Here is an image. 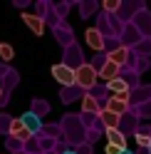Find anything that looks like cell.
<instances>
[{
	"instance_id": "5bb4252c",
	"label": "cell",
	"mask_w": 151,
	"mask_h": 154,
	"mask_svg": "<svg viewBox=\"0 0 151 154\" xmlns=\"http://www.w3.org/2000/svg\"><path fill=\"white\" fill-rule=\"evenodd\" d=\"M0 57H3L5 62H10L13 57H15V50H13V45H7V42H0Z\"/></svg>"
},
{
	"instance_id": "ffe728a7",
	"label": "cell",
	"mask_w": 151,
	"mask_h": 154,
	"mask_svg": "<svg viewBox=\"0 0 151 154\" xmlns=\"http://www.w3.org/2000/svg\"><path fill=\"white\" fill-rule=\"evenodd\" d=\"M149 152H151V147H149Z\"/></svg>"
},
{
	"instance_id": "ba28073f",
	"label": "cell",
	"mask_w": 151,
	"mask_h": 154,
	"mask_svg": "<svg viewBox=\"0 0 151 154\" xmlns=\"http://www.w3.org/2000/svg\"><path fill=\"white\" fill-rule=\"evenodd\" d=\"M97 75L104 77L107 82H111V80H117V77H119V65H114V62H104V65H102V70H97Z\"/></svg>"
},
{
	"instance_id": "3957f363",
	"label": "cell",
	"mask_w": 151,
	"mask_h": 154,
	"mask_svg": "<svg viewBox=\"0 0 151 154\" xmlns=\"http://www.w3.org/2000/svg\"><path fill=\"white\" fill-rule=\"evenodd\" d=\"M84 40H87V45L92 47L94 52H102V50H104V32H102L99 27H89V30L84 32Z\"/></svg>"
},
{
	"instance_id": "7a4b0ae2",
	"label": "cell",
	"mask_w": 151,
	"mask_h": 154,
	"mask_svg": "<svg viewBox=\"0 0 151 154\" xmlns=\"http://www.w3.org/2000/svg\"><path fill=\"white\" fill-rule=\"evenodd\" d=\"M52 77L62 85V87H72V85H74V70L70 65H64V62L52 65Z\"/></svg>"
},
{
	"instance_id": "d6986e66",
	"label": "cell",
	"mask_w": 151,
	"mask_h": 154,
	"mask_svg": "<svg viewBox=\"0 0 151 154\" xmlns=\"http://www.w3.org/2000/svg\"><path fill=\"white\" fill-rule=\"evenodd\" d=\"M0 102H3V90H0Z\"/></svg>"
},
{
	"instance_id": "8fae6325",
	"label": "cell",
	"mask_w": 151,
	"mask_h": 154,
	"mask_svg": "<svg viewBox=\"0 0 151 154\" xmlns=\"http://www.w3.org/2000/svg\"><path fill=\"white\" fill-rule=\"evenodd\" d=\"M107 62H114V65H124L126 62V50H124V47H119V50H114V52H109L107 55Z\"/></svg>"
},
{
	"instance_id": "52a82bcc",
	"label": "cell",
	"mask_w": 151,
	"mask_h": 154,
	"mask_svg": "<svg viewBox=\"0 0 151 154\" xmlns=\"http://www.w3.org/2000/svg\"><path fill=\"white\" fill-rule=\"evenodd\" d=\"M107 139L111 147H119V149H126V137H124V132H119V129H107Z\"/></svg>"
},
{
	"instance_id": "8992f818",
	"label": "cell",
	"mask_w": 151,
	"mask_h": 154,
	"mask_svg": "<svg viewBox=\"0 0 151 154\" xmlns=\"http://www.w3.org/2000/svg\"><path fill=\"white\" fill-rule=\"evenodd\" d=\"M20 119H22L25 129L30 132V134H35V132H40V129H42V122H40V117H37L35 112H25V114H22Z\"/></svg>"
},
{
	"instance_id": "9a60e30c",
	"label": "cell",
	"mask_w": 151,
	"mask_h": 154,
	"mask_svg": "<svg viewBox=\"0 0 151 154\" xmlns=\"http://www.w3.org/2000/svg\"><path fill=\"white\" fill-rule=\"evenodd\" d=\"M136 144H139V147H151V134L149 132H136Z\"/></svg>"
},
{
	"instance_id": "30bf717a",
	"label": "cell",
	"mask_w": 151,
	"mask_h": 154,
	"mask_svg": "<svg viewBox=\"0 0 151 154\" xmlns=\"http://www.w3.org/2000/svg\"><path fill=\"white\" fill-rule=\"evenodd\" d=\"M107 92H114V94H129V85L121 80V77H117V80L107 82Z\"/></svg>"
},
{
	"instance_id": "4fadbf2b",
	"label": "cell",
	"mask_w": 151,
	"mask_h": 154,
	"mask_svg": "<svg viewBox=\"0 0 151 154\" xmlns=\"http://www.w3.org/2000/svg\"><path fill=\"white\" fill-rule=\"evenodd\" d=\"M82 109L84 112H99V102L92 97V94H84V100H82Z\"/></svg>"
},
{
	"instance_id": "ac0fdd59",
	"label": "cell",
	"mask_w": 151,
	"mask_h": 154,
	"mask_svg": "<svg viewBox=\"0 0 151 154\" xmlns=\"http://www.w3.org/2000/svg\"><path fill=\"white\" fill-rule=\"evenodd\" d=\"M62 154H77V152H62Z\"/></svg>"
},
{
	"instance_id": "6da1fadb",
	"label": "cell",
	"mask_w": 151,
	"mask_h": 154,
	"mask_svg": "<svg viewBox=\"0 0 151 154\" xmlns=\"http://www.w3.org/2000/svg\"><path fill=\"white\" fill-rule=\"evenodd\" d=\"M97 67L94 65H89V62H84V65H79L77 70H74V85L77 87H82V90H92L94 87V82H97Z\"/></svg>"
},
{
	"instance_id": "2e32d148",
	"label": "cell",
	"mask_w": 151,
	"mask_h": 154,
	"mask_svg": "<svg viewBox=\"0 0 151 154\" xmlns=\"http://www.w3.org/2000/svg\"><path fill=\"white\" fill-rule=\"evenodd\" d=\"M119 3H117V0H109V3H104V10H109V13H114V10H119Z\"/></svg>"
},
{
	"instance_id": "9c48e42d",
	"label": "cell",
	"mask_w": 151,
	"mask_h": 154,
	"mask_svg": "<svg viewBox=\"0 0 151 154\" xmlns=\"http://www.w3.org/2000/svg\"><path fill=\"white\" fill-rule=\"evenodd\" d=\"M10 134L15 139H20V142H25V139H30V132L25 129V124H22V119H13L10 122Z\"/></svg>"
},
{
	"instance_id": "e0dca14e",
	"label": "cell",
	"mask_w": 151,
	"mask_h": 154,
	"mask_svg": "<svg viewBox=\"0 0 151 154\" xmlns=\"http://www.w3.org/2000/svg\"><path fill=\"white\" fill-rule=\"evenodd\" d=\"M121 154H134V152H129V149H124V152H121Z\"/></svg>"
},
{
	"instance_id": "7c38bea8",
	"label": "cell",
	"mask_w": 151,
	"mask_h": 154,
	"mask_svg": "<svg viewBox=\"0 0 151 154\" xmlns=\"http://www.w3.org/2000/svg\"><path fill=\"white\" fill-rule=\"evenodd\" d=\"M99 117H102V122H104V127H107V129H119V127H117V124H119V114H111V112H102Z\"/></svg>"
},
{
	"instance_id": "277c9868",
	"label": "cell",
	"mask_w": 151,
	"mask_h": 154,
	"mask_svg": "<svg viewBox=\"0 0 151 154\" xmlns=\"http://www.w3.org/2000/svg\"><path fill=\"white\" fill-rule=\"evenodd\" d=\"M126 104H129V94H114V97L107 100L104 112H111V114H119L121 117V112L126 109Z\"/></svg>"
},
{
	"instance_id": "5b68a950",
	"label": "cell",
	"mask_w": 151,
	"mask_h": 154,
	"mask_svg": "<svg viewBox=\"0 0 151 154\" xmlns=\"http://www.w3.org/2000/svg\"><path fill=\"white\" fill-rule=\"evenodd\" d=\"M22 23L30 27L35 35H45V20L40 15H32V13H22Z\"/></svg>"
}]
</instances>
